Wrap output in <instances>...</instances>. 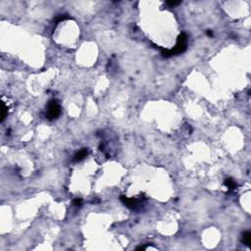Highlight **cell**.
I'll list each match as a JSON object with an SVG mask.
<instances>
[{
    "label": "cell",
    "instance_id": "3",
    "mask_svg": "<svg viewBox=\"0 0 251 251\" xmlns=\"http://www.w3.org/2000/svg\"><path fill=\"white\" fill-rule=\"evenodd\" d=\"M121 201L127 206V207L131 208V209H136V208L138 207V205L140 204V200L133 199V198H128L124 195L121 196Z\"/></svg>",
    "mask_w": 251,
    "mask_h": 251
},
{
    "label": "cell",
    "instance_id": "1",
    "mask_svg": "<svg viewBox=\"0 0 251 251\" xmlns=\"http://www.w3.org/2000/svg\"><path fill=\"white\" fill-rule=\"evenodd\" d=\"M186 46H187V36L185 33L181 34L178 37L177 43H176L175 47L171 50H163L162 54L164 57H171L173 55H177V54H181L185 51Z\"/></svg>",
    "mask_w": 251,
    "mask_h": 251
},
{
    "label": "cell",
    "instance_id": "9",
    "mask_svg": "<svg viewBox=\"0 0 251 251\" xmlns=\"http://www.w3.org/2000/svg\"><path fill=\"white\" fill-rule=\"evenodd\" d=\"M181 1H168L167 4L170 5V6H176V5H179L181 4Z\"/></svg>",
    "mask_w": 251,
    "mask_h": 251
},
{
    "label": "cell",
    "instance_id": "10",
    "mask_svg": "<svg viewBox=\"0 0 251 251\" xmlns=\"http://www.w3.org/2000/svg\"><path fill=\"white\" fill-rule=\"evenodd\" d=\"M207 34H208V36H213V33L211 31H207Z\"/></svg>",
    "mask_w": 251,
    "mask_h": 251
},
{
    "label": "cell",
    "instance_id": "4",
    "mask_svg": "<svg viewBox=\"0 0 251 251\" xmlns=\"http://www.w3.org/2000/svg\"><path fill=\"white\" fill-rule=\"evenodd\" d=\"M88 150L86 148H83L81 149V150H79L78 153L75 155V161H77V162H79V161L83 160L84 158L88 156Z\"/></svg>",
    "mask_w": 251,
    "mask_h": 251
},
{
    "label": "cell",
    "instance_id": "8",
    "mask_svg": "<svg viewBox=\"0 0 251 251\" xmlns=\"http://www.w3.org/2000/svg\"><path fill=\"white\" fill-rule=\"evenodd\" d=\"M74 205L77 206V207H79V206H81V199H79V198H77V199H75L73 201Z\"/></svg>",
    "mask_w": 251,
    "mask_h": 251
},
{
    "label": "cell",
    "instance_id": "5",
    "mask_svg": "<svg viewBox=\"0 0 251 251\" xmlns=\"http://www.w3.org/2000/svg\"><path fill=\"white\" fill-rule=\"evenodd\" d=\"M242 242L244 243L247 246H250L251 243V233L250 232H245L242 235Z\"/></svg>",
    "mask_w": 251,
    "mask_h": 251
},
{
    "label": "cell",
    "instance_id": "2",
    "mask_svg": "<svg viewBox=\"0 0 251 251\" xmlns=\"http://www.w3.org/2000/svg\"><path fill=\"white\" fill-rule=\"evenodd\" d=\"M61 114V107L59 103L56 100H51L47 105L46 117L49 120H54L57 119Z\"/></svg>",
    "mask_w": 251,
    "mask_h": 251
},
{
    "label": "cell",
    "instance_id": "7",
    "mask_svg": "<svg viewBox=\"0 0 251 251\" xmlns=\"http://www.w3.org/2000/svg\"><path fill=\"white\" fill-rule=\"evenodd\" d=\"M68 18H69V17H67L66 15H61V16H59V17H57V18H56V23H60V22L64 21V20L68 19Z\"/></svg>",
    "mask_w": 251,
    "mask_h": 251
},
{
    "label": "cell",
    "instance_id": "6",
    "mask_svg": "<svg viewBox=\"0 0 251 251\" xmlns=\"http://www.w3.org/2000/svg\"><path fill=\"white\" fill-rule=\"evenodd\" d=\"M225 185L227 186L228 189H235V188L237 187V183H235V181L232 180V179H227V180L225 181Z\"/></svg>",
    "mask_w": 251,
    "mask_h": 251
}]
</instances>
